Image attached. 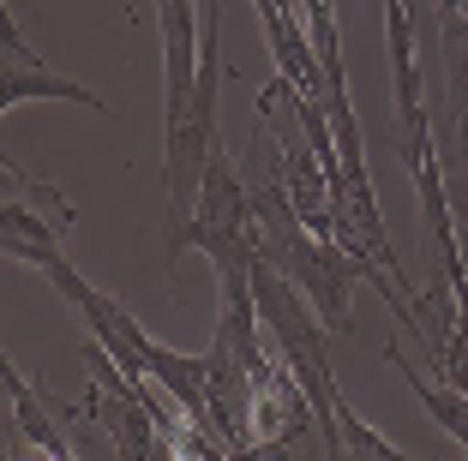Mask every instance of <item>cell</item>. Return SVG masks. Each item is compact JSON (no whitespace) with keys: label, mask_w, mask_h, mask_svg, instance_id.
Wrapping results in <instances>:
<instances>
[{"label":"cell","mask_w":468,"mask_h":461,"mask_svg":"<svg viewBox=\"0 0 468 461\" xmlns=\"http://www.w3.org/2000/svg\"><path fill=\"white\" fill-rule=\"evenodd\" d=\"M385 360H390V366L402 372V383H409V390L420 395V407H427L432 420H439L444 432H451L456 444L468 449V395H463V390H451V383H439V378H427V372L414 366V360H409V353L397 348V341H390V348H385Z\"/></svg>","instance_id":"cell-6"},{"label":"cell","mask_w":468,"mask_h":461,"mask_svg":"<svg viewBox=\"0 0 468 461\" xmlns=\"http://www.w3.org/2000/svg\"><path fill=\"white\" fill-rule=\"evenodd\" d=\"M18 102H79L90 114H109V96H97L90 84L67 79L42 60V48L18 30L13 6H0V109L13 114Z\"/></svg>","instance_id":"cell-4"},{"label":"cell","mask_w":468,"mask_h":461,"mask_svg":"<svg viewBox=\"0 0 468 461\" xmlns=\"http://www.w3.org/2000/svg\"><path fill=\"white\" fill-rule=\"evenodd\" d=\"M84 366H90V395L72 407V420H90L109 437L114 461H180L175 437L156 425V414L138 402V390L126 383V372L114 366L97 341H84Z\"/></svg>","instance_id":"cell-3"},{"label":"cell","mask_w":468,"mask_h":461,"mask_svg":"<svg viewBox=\"0 0 468 461\" xmlns=\"http://www.w3.org/2000/svg\"><path fill=\"white\" fill-rule=\"evenodd\" d=\"M186 246H198V252L217 264V282L222 288L252 282V264H259V252H252V186H247V174L229 162V150H222V144L210 150V162H205L193 216L168 234L163 270H175Z\"/></svg>","instance_id":"cell-1"},{"label":"cell","mask_w":468,"mask_h":461,"mask_svg":"<svg viewBox=\"0 0 468 461\" xmlns=\"http://www.w3.org/2000/svg\"><path fill=\"white\" fill-rule=\"evenodd\" d=\"M318 444H324V456H318V461H420V456H409V449H397L385 432H372L348 402H336L331 425L318 432Z\"/></svg>","instance_id":"cell-5"},{"label":"cell","mask_w":468,"mask_h":461,"mask_svg":"<svg viewBox=\"0 0 468 461\" xmlns=\"http://www.w3.org/2000/svg\"><path fill=\"white\" fill-rule=\"evenodd\" d=\"M0 180H6V198H18V204H30V210H42V216L55 222L60 234L79 222V210H72V198L60 186H48V180H37V174H25V168L13 162V156H0Z\"/></svg>","instance_id":"cell-7"},{"label":"cell","mask_w":468,"mask_h":461,"mask_svg":"<svg viewBox=\"0 0 468 461\" xmlns=\"http://www.w3.org/2000/svg\"><path fill=\"white\" fill-rule=\"evenodd\" d=\"M252 299H259L264 330H271V341L282 348V366H289L294 383L306 390V402H313V414H318V432H324L336 402H343V395H336L331 330H324V318H318L313 299H306L289 276H276L271 264H252Z\"/></svg>","instance_id":"cell-2"}]
</instances>
